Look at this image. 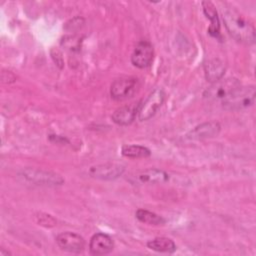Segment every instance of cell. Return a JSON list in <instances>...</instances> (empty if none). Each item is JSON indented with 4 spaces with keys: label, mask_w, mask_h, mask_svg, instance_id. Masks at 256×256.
<instances>
[{
    "label": "cell",
    "mask_w": 256,
    "mask_h": 256,
    "mask_svg": "<svg viewBox=\"0 0 256 256\" xmlns=\"http://www.w3.org/2000/svg\"><path fill=\"white\" fill-rule=\"evenodd\" d=\"M56 243L60 249L71 253H80L85 247V240L83 237L69 231L60 233L56 237Z\"/></svg>",
    "instance_id": "7"
},
{
    "label": "cell",
    "mask_w": 256,
    "mask_h": 256,
    "mask_svg": "<svg viewBox=\"0 0 256 256\" xmlns=\"http://www.w3.org/2000/svg\"><path fill=\"white\" fill-rule=\"evenodd\" d=\"M202 7L204 14L210 20V26L208 28L209 34L213 37H218L220 34V23L214 4L210 1H204L202 2Z\"/></svg>",
    "instance_id": "14"
},
{
    "label": "cell",
    "mask_w": 256,
    "mask_h": 256,
    "mask_svg": "<svg viewBox=\"0 0 256 256\" xmlns=\"http://www.w3.org/2000/svg\"><path fill=\"white\" fill-rule=\"evenodd\" d=\"M154 58V49L149 41H140L131 55L132 64L140 69L149 67Z\"/></svg>",
    "instance_id": "6"
},
{
    "label": "cell",
    "mask_w": 256,
    "mask_h": 256,
    "mask_svg": "<svg viewBox=\"0 0 256 256\" xmlns=\"http://www.w3.org/2000/svg\"><path fill=\"white\" fill-rule=\"evenodd\" d=\"M255 102V87L240 86L228 98L221 102L222 107L229 111H239L252 106Z\"/></svg>",
    "instance_id": "2"
},
{
    "label": "cell",
    "mask_w": 256,
    "mask_h": 256,
    "mask_svg": "<svg viewBox=\"0 0 256 256\" xmlns=\"http://www.w3.org/2000/svg\"><path fill=\"white\" fill-rule=\"evenodd\" d=\"M165 100V93L162 89H154L145 100L140 102L138 110V119L140 121H147L155 115L157 110L161 107Z\"/></svg>",
    "instance_id": "4"
},
{
    "label": "cell",
    "mask_w": 256,
    "mask_h": 256,
    "mask_svg": "<svg viewBox=\"0 0 256 256\" xmlns=\"http://www.w3.org/2000/svg\"><path fill=\"white\" fill-rule=\"evenodd\" d=\"M150 154V150L141 145H124L122 147V155L128 158H146Z\"/></svg>",
    "instance_id": "18"
},
{
    "label": "cell",
    "mask_w": 256,
    "mask_h": 256,
    "mask_svg": "<svg viewBox=\"0 0 256 256\" xmlns=\"http://www.w3.org/2000/svg\"><path fill=\"white\" fill-rule=\"evenodd\" d=\"M222 16L228 33L235 40L244 44H252L254 42L255 27L247 17L233 8L224 10Z\"/></svg>",
    "instance_id": "1"
},
{
    "label": "cell",
    "mask_w": 256,
    "mask_h": 256,
    "mask_svg": "<svg viewBox=\"0 0 256 256\" xmlns=\"http://www.w3.org/2000/svg\"><path fill=\"white\" fill-rule=\"evenodd\" d=\"M125 167L120 163H105L91 167L89 174L102 180H113L123 174Z\"/></svg>",
    "instance_id": "8"
},
{
    "label": "cell",
    "mask_w": 256,
    "mask_h": 256,
    "mask_svg": "<svg viewBox=\"0 0 256 256\" xmlns=\"http://www.w3.org/2000/svg\"><path fill=\"white\" fill-rule=\"evenodd\" d=\"M241 86V83L238 79L230 77L225 79H219L213 82L203 93L205 99L209 101H218L223 102L228 98L238 87Z\"/></svg>",
    "instance_id": "3"
},
{
    "label": "cell",
    "mask_w": 256,
    "mask_h": 256,
    "mask_svg": "<svg viewBox=\"0 0 256 256\" xmlns=\"http://www.w3.org/2000/svg\"><path fill=\"white\" fill-rule=\"evenodd\" d=\"M139 105L140 102H137L117 108L111 116L113 122L120 126H127L131 124L138 115Z\"/></svg>",
    "instance_id": "9"
},
{
    "label": "cell",
    "mask_w": 256,
    "mask_h": 256,
    "mask_svg": "<svg viewBox=\"0 0 256 256\" xmlns=\"http://www.w3.org/2000/svg\"><path fill=\"white\" fill-rule=\"evenodd\" d=\"M204 71H205V77L207 81H210L213 83L222 78L225 71V66L222 61L218 59H214L204 65Z\"/></svg>",
    "instance_id": "15"
},
{
    "label": "cell",
    "mask_w": 256,
    "mask_h": 256,
    "mask_svg": "<svg viewBox=\"0 0 256 256\" xmlns=\"http://www.w3.org/2000/svg\"><path fill=\"white\" fill-rule=\"evenodd\" d=\"M220 124L215 121L206 122L196 126L188 133V138L192 140H201L216 136L220 131Z\"/></svg>",
    "instance_id": "12"
},
{
    "label": "cell",
    "mask_w": 256,
    "mask_h": 256,
    "mask_svg": "<svg viewBox=\"0 0 256 256\" xmlns=\"http://www.w3.org/2000/svg\"><path fill=\"white\" fill-rule=\"evenodd\" d=\"M23 175L27 180L39 185H61L63 183V179L59 175L51 172L27 169L23 171Z\"/></svg>",
    "instance_id": "10"
},
{
    "label": "cell",
    "mask_w": 256,
    "mask_h": 256,
    "mask_svg": "<svg viewBox=\"0 0 256 256\" xmlns=\"http://www.w3.org/2000/svg\"><path fill=\"white\" fill-rule=\"evenodd\" d=\"M37 222L39 223V225L46 227H52L56 225V221L52 216L43 213H40L39 216H37Z\"/></svg>",
    "instance_id": "19"
},
{
    "label": "cell",
    "mask_w": 256,
    "mask_h": 256,
    "mask_svg": "<svg viewBox=\"0 0 256 256\" xmlns=\"http://www.w3.org/2000/svg\"><path fill=\"white\" fill-rule=\"evenodd\" d=\"M147 247L153 251L161 253H173L176 250V245L170 238L158 237L147 242Z\"/></svg>",
    "instance_id": "16"
},
{
    "label": "cell",
    "mask_w": 256,
    "mask_h": 256,
    "mask_svg": "<svg viewBox=\"0 0 256 256\" xmlns=\"http://www.w3.org/2000/svg\"><path fill=\"white\" fill-rule=\"evenodd\" d=\"M138 87V80L134 77H122L116 79L110 87V95L114 100L122 101L132 97Z\"/></svg>",
    "instance_id": "5"
},
{
    "label": "cell",
    "mask_w": 256,
    "mask_h": 256,
    "mask_svg": "<svg viewBox=\"0 0 256 256\" xmlns=\"http://www.w3.org/2000/svg\"><path fill=\"white\" fill-rule=\"evenodd\" d=\"M135 182L145 184H154V183H164L169 180V175L160 169L150 168L144 171H141L133 176Z\"/></svg>",
    "instance_id": "13"
},
{
    "label": "cell",
    "mask_w": 256,
    "mask_h": 256,
    "mask_svg": "<svg viewBox=\"0 0 256 256\" xmlns=\"http://www.w3.org/2000/svg\"><path fill=\"white\" fill-rule=\"evenodd\" d=\"M135 216L140 222L148 225H162L165 223V220L161 216L145 209H138Z\"/></svg>",
    "instance_id": "17"
},
{
    "label": "cell",
    "mask_w": 256,
    "mask_h": 256,
    "mask_svg": "<svg viewBox=\"0 0 256 256\" xmlns=\"http://www.w3.org/2000/svg\"><path fill=\"white\" fill-rule=\"evenodd\" d=\"M114 248L112 238L104 233L94 234L89 242V250L92 255H105Z\"/></svg>",
    "instance_id": "11"
}]
</instances>
